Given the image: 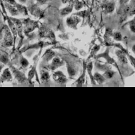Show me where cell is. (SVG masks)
I'll return each mask as SVG.
<instances>
[{"label":"cell","instance_id":"4fadbf2b","mask_svg":"<svg viewBox=\"0 0 135 135\" xmlns=\"http://www.w3.org/2000/svg\"><path fill=\"white\" fill-rule=\"evenodd\" d=\"M21 64H22V65L24 66V67H26L28 65L27 61L26 59H25L24 58L22 59V60H21Z\"/></svg>","mask_w":135,"mask_h":135},{"label":"cell","instance_id":"3957f363","mask_svg":"<svg viewBox=\"0 0 135 135\" xmlns=\"http://www.w3.org/2000/svg\"><path fill=\"white\" fill-rule=\"evenodd\" d=\"M105 11H107V13H111L113 10L114 9V3H107L103 6Z\"/></svg>","mask_w":135,"mask_h":135},{"label":"cell","instance_id":"9a60e30c","mask_svg":"<svg viewBox=\"0 0 135 135\" xmlns=\"http://www.w3.org/2000/svg\"><path fill=\"white\" fill-rule=\"evenodd\" d=\"M37 2L40 4H43L47 2V0H37Z\"/></svg>","mask_w":135,"mask_h":135},{"label":"cell","instance_id":"30bf717a","mask_svg":"<svg viewBox=\"0 0 135 135\" xmlns=\"http://www.w3.org/2000/svg\"><path fill=\"white\" fill-rule=\"evenodd\" d=\"M34 73H35V70L32 69V70H31V71H30V72L29 73V75H29V80H31V79H32L33 77Z\"/></svg>","mask_w":135,"mask_h":135},{"label":"cell","instance_id":"ac0fdd59","mask_svg":"<svg viewBox=\"0 0 135 135\" xmlns=\"http://www.w3.org/2000/svg\"><path fill=\"white\" fill-rule=\"evenodd\" d=\"M20 1L21 2H23V3H25V2H26V0H20Z\"/></svg>","mask_w":135,"mask_h":135},{"label":"cell","instance_id":"5bb4252c","mask_svg":"<svg viewBox=\"0 0 135 135\" xmlns=\"http://www.w3.org/2000/svg\"><path fill=\"white\" fill-rule=\"evenodd\" d=\"M113 74H114L113 73V72H112V71H109L107 72L106 75L107 76V77H112L113 75Z\"/></svg>","mask_w":135,"mask_h":135},{"label":"cell","instance_id":"ba28073f","mask_svg":"<svg viewBox=\"0 0 135 135\" xmlns=\"http://www.w3.org/2000/svg\"><path fill=\"white\" fill-rule=\"evenodd\" d=\"M53 54H54V53H53V52H52V51H47V52L46 53H45V58L47 60H49V59H51V57H53Z\"/></svg>","mask_w":135,"mask_h":135},{"label":"cell","instance_id":"52a82bcc","mask_svg":"<svg viewBox=\"0 0 135 135\" xmlns=\"http://www.w3.org/2000/svg\"><path fill=\"white\" fill-rule=\"evenodd\" d=\"M95 78L96 79L97 81H98L99 83H101L104 82V77H103V76L100 75L99 74H97L96 73L95 75Z\"/></svg>","mask_w":135,"mask_h":135},{"label":"cell","instance_id":"7a4b0ae2","mask_svg":"<svg viewBox=\"0 0 135 135\" xmlns=\"http://www.w3.org/2000/svg\"><path fill=\"white\" fill-rule=\"evenodd\" d=\"M63 64V63L62 62L61 60L59 58H58V57H55V58H54V59H53V63H52V69H54L57 68V67H59V66L62 65Z\"/></svg>","mask_w":135,"mask_h":135},{"label":"cell","instance_id":"8992f818","mask_svg":"<svg viewBox=\"0 0 135 135\" xmlns=\"http://www.w3.org/2000/svg\"><path fill=\"white\" fill-rule=\"evenodd\" d=\"M3 77L7 80H9L11 79V74H10L9 71L8 69L5 70V71L3 73Z\"/></svg>","mask_w":135,"mask_h":135},{"label":"cell","instance_id":"e0dca14e","mask_svg":"<svg viewBox=\"0 0 135 135\" xmlns=\"http://www.w3.org/2000/svg\"><path fill=\"white\" fill-rule=\"evenodd\" d=\"M128 1H129V0H120V3H121L122 4H125V3H127Z\"/></svg>","mask_w":135,"mask_h":135},{"label":"cell","instance_id":"d6986e66","mask_svg":"<svg viewBox=\"0 0 135 135\" xmlns=\"http://www.w3.org/2000/svg\"><path fill=\"white\" fill-rule=\"evenodd\" d=\"M1 69H2V67H0V70H1Z\"/></svg>","mask_w":135,"mask_h":135},{"label":"cell","instance_id":"5b68a950","mask_svg":"<svg viewBox=\"0 0 135 135\" xmlns=\"http://www.w3.org/2000/svg\"><path fill=\"white\" fill-rule=\"evenodd\" d=\"M72 9H73V6H69V7H66V8L63 9L62 10V15H67V14L69 13L71 11H72Z\"/></svg>","mask_w":135,"mask_h":135},{"label":"cell","instance_id":"7c38bea8","mask_svg":"<svg viewBox=\"0 0 135 135\" xmlns=\"http://www.w3.org/2000/svg\"><path fill=\"white\" fill-rule=\"evenodd\" d=\"M83 7V4L81 2H77L76 3V5H75V9H81V7Z\"/></svg>","mask_w":135,"mask_h":135},{"label":"cell","instance_id":"9c48e42d","mask_svg":"<svg viewBox=\"0 0 135 135\" xmlns=\"http://www.w3.org/2000/svg\"><path fill=\"white\" fill-rule=\"evenodd\" d=\"M49 79V75L48 73L47 72H45L43 73V75H42V80L43 81H47V80H48Z\"/></svg>","mask_w":135,"mask_h":135},{"label":"cell","instance_id":"8fae6325","mask_svg":"<svg viewBox=\"0 0 135 135\" xmlns=\"http://www.w3.org/2000/svg\"><path fill=\"white\" fill-rule=\"evenodd\" d=\"M114 37L116 40H120L121 39V35L119 33H114Z\"/></svg>","mask_w":135,"mask_h":135},{"label":"cell","instance_id":"2e32d148","mask_svg":"<svg viewBox=\"0 0 135 135\" xmlns=\"http://www.w3.org/2000/svg\"><path fill=\"white\" fill-rule=\"evenodd\" d=\"M2 61L6 63V61H7V58H6V56H3V57H2Z\"/></svg>","mask_w":135,"mask_h":135},{"label":"cell","instance_id":"6da1fadb","mask_svg":"<svg viewBox=\"0 0 135 135\" xmlns=\"http://www.w3.org/2000/svg\"><path fill=\"white\" fill-rule=\"evenodd\" d=\"M53 78H54L55 81H57L58 83H64L67 81V79H66L65 77L63 75V74L61 72H59L55 73L53 75Z\"/></svg>","mask_w":135,"mask_h":135},{"label":"cell","instance_id":"277c9868","mask_svg":"<svg viewBox=\"0 0 135 135\" xmlns=\"http://www.w3.org/2000/svg\"><path fill=\"white\" fill-rule=\"evenodd\" d=\"M79 20L77 21L76 17H69L67 20V23L71 27H74V25H75L76 24H77V22H79Z\"/></svg>","mask_w":135,"mask_h":135}]
</instances>
